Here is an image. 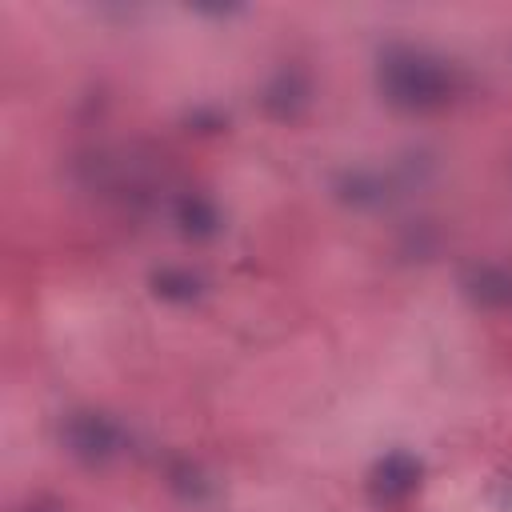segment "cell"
Returning <instances> with one entry per match:
<instances>
[{"label":"cell","instance_id":"cell-5","mask_svg":"<svg viewBox=\"0 0 512 512\" xmlns=\"http://www.w3.org/2000/svg\"><path fill=\"white\" fill-rule=\"evenodd\" d=\"M460 292L476 308H512V268L492 260H472L460 268Z\"/></svg>","mask_w":512,"mask_h":512},{"label":"cell","instance_id":"cell-7","mask_svg":"<svg viewBox=\"0 0 512 512\" xmlns=\"http://www.w3.org/2000/svg\"><path fill=\"white\" fill-rule=\"evenodd\" d=\"M172 224H176L184 236H192V240H208V236L220 232V212H216V204H212L208 196L184 192V196L172 200Z\"/></svg>","mask_w":512,"mask_h":512},{"label":"cell","instance_id":"cell-11","mask_svg":"<svg viewBox=\"0 0 512 512\" xmlns=\"http://www.w3.org/2000/svg\"><path fill=\"white\" fill-rule=\"evenodd\" d=\"M16 512H68V508H64L56 496H32V500H28V504H20Z\"/></svg>","mask_w":512,"mask_h":512},{"label":"cell","instance_id":"cell-4","mask_svg":"<svg viewBox=\"0 0 512 512\" xmlns=\"http://www.w3.org/2000/svg\"><path fill=\"white\" fill-rule=\"evenodd\" d=\"M312 104V80L304 68L288 64V68H276L272 80L264 84L260 92V108L272 116V120H296L304 116V108Z\"/></svg>","mask_w":512,"mask_h":512},{"label":"cell","instance_id":"cell-9","mask_svg":"<svg viewBox=\"0 0 512 512\" xmlns=\"http://www.w3.org/2000/svg\"><path fill=\"white\" fill-rule=\"evenodd\" d=\"M168 484H172L180 496H192V500H200V496H208V492H212L208 476H204L196 464H188V460H180V464H172V468H168Z\"/></svg>","mask_w":512,"mask_h":512},{"label":"cell","instance_id":"cell-2","mask_svg":"<svg viewBox=\"0 0 512 512\" xmlns=\"http://www.w3.org/2000/svg\"><path fill=\"white\" fill-rule=\"evenodd\" d=\"M60 444L80 464H108L128 448V432L120 420L96 408H76L60 420Z\"/></svg>","mask_w":512,"mask_h":512},{"label":"cell","instance_id":"cell-1","mask_svg":"<svg viewBox=\"0 0 512 512\" xmlns=\"http://www.w3.org/2000/svg\"><path fill=\"white\" fill-rule=\"evenodd\" d=\"M468 76L456 60L420 44H384L376 52V92L400 112H436L460 100Z\"/></svg>","mask_w":512,"mask_h":512},{"label":"cell","instance_id":"cell-10","mask_svg":"<svg viewBox=\"0 0 512 512\" xmlns=\"http://www.w3.org/2000/svg\"><path fill=\"white\" fill-rule=\"evenodd\" d=\"M188 124H192L196 132H212V128H224V116H220V112L200 108V112H192V116H188Z\"/></svg>","mask_w":512,"mask_h":512},{"label":"cell","instance_id":"cell-3","mask_svg":"<svg viewBox=\"0 0 512 512\" xmlns=\"http://www.w3.org/2000/svg\"><path fill=\"white\" fill-rule=\"evenodd\" d=\"M420 480H424L420 456L396 448L368 468V496H372V504H404L420 488Z\"/></svg>","mask_w":512,"mask_h":512},{"label":"cell","instance_id":"cell-6","mask_svg":"<svg viewBox=\"0 0 512 512\" xmlns=\"http://www.w3.org/2000/svg\"><path fill=\"white\" fill-rule=\"evenodd\" d=\"M332 192H336V200H344L352 208H376V204L392 200L396 180L384 172H372V168H348L332 180Z\"/></svg>","mask_w":512,"mask_h":512},{"label":"cell","instance_id":"cell-8","mask_svg":"<svg viewBox=\"0 0 512 512\" xmlns=\"http://www.w3.org/2000/svg\"><path fill=\"white\" fill-rule=\"evenodd\" d=\"M148 284L160 300H172V304H192L204 296V276L192 268H156Z\"/></svg>","mask_w":512,"mask_h":512}]
</instances>
